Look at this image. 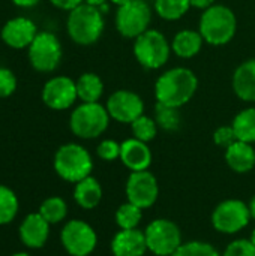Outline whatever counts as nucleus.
Wrapping results in <instances>:
<instances>
[{"instance_id":"nucleus-43","label":"nucleus","mask_w":255,"mask_h":256,"mask_svg":"<svg viewBox=\"0 0 255 256\" xmlns=\"http://www.w3.org/2000/svg\"><path fill=\"white\" fill-rule=\"evenodd\" d=\"M249 240L252 242V244H254V246H255V230H254V231H252V232H251V237H249Z\"/></svg>"},{"instance_id":"nucleus-3","label":"nucleus","mask_w":255,"mask_h":256,"mask_svg":"<svg viewBox=\"0 0 255 256\" xmlns=\"http://www.w3.org/2000/svg\"><path fill=\"white\" fill-rule=\"evenodd\" d=\"M92 170V156L83 146L68 142L57 148L54 154V171L65 182L75 184L89 177Z\"/></svg>"},{"instance_id":"nucleus-17","label":"nucleus","mask_w":255,"mask_h":256,"mask_svg":"<svg viewBox=\"0 0 255 256\" xmlns=\"http://www.w3.org/2000/svg\"><path fill=\"white\" fill-rule=\"evenodd\" d=\"M119 159L128 170H131V172L146 171L152 164V152L147 142H143L137 138H129L120 144Z\"/></svg>"},{"instance_id":"nucleus-30","label":"nucleus","mask_w":255,"mask_h":256,"mask_svg":"<svg viewBox=\"0 0 255 256\" xmlns=\"http://www.w3.org/2000/svg\"><path fill=\"white\" fill-rule=\"evenodd\" d=\"M131 129H132L134 138H137L143 142L152 141L158 134V124H156L155 118H150L144 114L131 123Z\"/></svg>"},{"instance_id":"nucleus-36","label":"nucleus","mask_w":255,"mask_h":256,"mask_svg":"<svg viewBox=\"0 0 255 256\" xmlns=\"http://www.w3.org/2000/svg\"><path fill=\"white\" fill-rule=\"evenodd\" d=\"M50 3L53 6H56L57 9L71 12L72 9H75L77 6H80L81 3H84V0H50Z\"/></svg>"},{"instance_id":"nucleus-31","label":"nucleus","mask_w":255,"mask_h":256,"mask_svg":"<svg viewBox=\"0 0 255 256\" xmlns=\"http://www.w3.org/2000/svg\"><path fill=\"white\" fill-rule=\"evenodd\" d=\"M171 256H222L210 243L206 242H188L182 243V246Z\"/></svg>"},{"instance_id":"nucleus-1","label":"nucleus","mask_w":255,"mask_h":256,"mask_svg":"<svg viewBox=\"0 0 255 256\" xmlns=\"http://www.w3.org/2000/svg\"><path fill=\"white\" fill-rule=\"evenodd\" d=\"M198 87V80L191 69L174 68L164 72L155 82L156 102L173 108L188 104Z\"/></svg>"},{"instance_id":"nucleus-37","label":"nucleus","mask_w":255,"mask_h":256,"mask_svg":"<svg viewBox=\"0 0 255 256\" xmlns=\"http://www.w3.org/2000/svg\"><path fill=\"white\" fill-rule=\"evenodd\" d=\"M215 4V0H191V6L197 8V9H209L210 6Z\"/></svg>"},{"instance_id":"nucleus-16","label":"nucleus","mask_w":255,"mask_h":256,"mask_svg":"<svg viewBox=\"0 0 255 256\" xmlns=\"http://www.w3.org/2000/svg\"><path fill=\"white\" fill-rule=\"evenodd\" d=\"M50 224L39 214L30 213L27 214L18 228V236L21 243L27 249H41L45 246L50 237Z\"/></svg>"},{"instance_id":"nucleus-11","label":"nucleus","mask_w":255,"mask_h":256,"mask_svg":"<svg viewBox=\"0 0 255 256\" xmlns=\"http://www.w3.org/2000/svg\"><path fill=\"white\" fill-rule=\"evenodd\" d=\"M60 242L71 256H89L98 244V236L87 222L72 219L62 228Z\"/></svg>"},{"instance_id":"nucleus-32","label":"nucleus","mask_w":255,"mask_h":256,"mask_svg":"<svg viewBox=\"0 0 255 256\" xmlns=\"http://www.w3.org/2000/svg\"><path fill=\"white\" fill-rule=\"evenodd\" d=\"M18 81L15 74L8 68H0V99L12 96L17 90Z\"/></svg>"},{"instance_id":"nucleus-13","label":"nucleus","mask_w":255,"mask_h":256,"mask_svg":"<svg viewBox=\"0 0 255 256\" xmlns=\"http://www.w3.org/2000/svg\"><path fill=\"white\" fill-rule=\"evenodd\" d=\"M78 99L77 84L69 76L59 75L48 80L42 88V100L44 104L54 111H65L74 105Z\"/></svg>"},{"instance_id":"nucleus-38","label":"nucleus","mask_w":255,"mask_h":256,"mask_svg":"<svg viewBox=\"0 0 255 256\" xmlns=\"http://www.w3.org/2000/svg\"><path fill=\"white\" fill-rule=\"evenodd\" d=\"M41 0H12V3L18 8H33L39 3Z\"/></svg>"},{"instance_id":"nucleus-42","label":"nucleus","mask_w":255,"mask_h":256,"mask_svg":"<svg viewBox=\"0 0 255 256\" xmlns=\"http://www.w3.org/2000/svg\"><path fill=\"white\" fill-rule=\"evenodd\" d=\"M11 256H32L30 254H27V252H17V254H14V255Z\"/></svg>"},{"instance_id":"nucleus-35","label":"nucleus","mask_w":255,"mask_h":256,"mask_svg":"<svg viewBox=\"0 0 255 256\" xmlns=\"http://www.w3.org/2000/svg\"><path fill=\"white\" fill-rule=\"evenodd\" d=\"M237 141V136L234 134V129L233 126H221L218 128L215 132H213V142L218 146V147H230L233 142Z\"/></svg>"},{"instance_id":"nucleus-6","label":"nucleus","mask_w":255,"mask_h":256,"mask_svg":"<svg viewBox=\"0 0 255 256\" xmlns=\"http://www.w3.org/2000/svg\"><path fill=\"white\" fill-rule=\"evenodd\" d=\"M134 56L143 68L159 69L170 57V44L161 32L149 28L135 38Z\"/></svg>"},{"instance_id":"nucleus-10","label":"nucleus","mask_w":255,"mask_h":256,"mask_svg":"<svg viewBox=\"0 0 255 256\" xmlns=\"http://www.w3.org/2000/svg\"><path fill=\"white\" fill-rule=\"evenodd\" d=\"M249 220V207L240 200H225L212 213V225L221 234H237L248 226Z\"/></svg>"},{"instance_id":"nucleus-12","label":"nucleus","mask_w":255,"mask_h":256,"mask_svg":"<svg viewBox=\"0 0 255 256\" xmlns=\"http://www.w3.org/2000/svg\"><path fill=\"white\" fill-rule=\"evenodd\" d=\"M159 196V186L156 177L149 171L131 172L126 180V198L141 210L150 208Z\"/></svg>"},{"instance_id":"nucleus-20","label":"nucleus","mask_w":255,"mask_h":256,"mask_svg":"<svg viewBox=\"0 0 255 256\" xmlns=\"http://www.w3.org/2000/svg\"><path fill=\"white\" fill-rule=\"evenodd\" d=\"M233 88L239 99L255 102V58L243 62L234 70Z\"/></svg>"},{"instance_id":"nucleus-15","label":"nucleus","mask_w":255,"mask_h":256,"mask_svg":"<svg viewBox=\"0 0 255 256\" xmlns=\"http://www.w3.org/2000/svg\"><path fill=\"white\" fill-rule=\"evenodd\" d=\"M36 24L27 16H15L5 22L0 30V39L12 50L29 48L38 34Z\"/></svg>"},{"instance_id":"nucleus-2","label":"nucleus","mask_w":255,"mask_h":256,"mask_svg":"<svg viewBox=\"0 0 255 256\" xmlns=\"http://www.w3.org/2000/svg\"><path fill=\"white\" fill-rule=\"evenodd\" d=\"M104 14L99 8L81 3L68 15L66 30L69 38L78 45L95 44L104 32Z\"/></svg>"},{"instance_id":"nucleus-4","label":"nucleus","mask_w":255,"mask_h":256,"mask_svg":"<svg viewBox=\"0 0 255 256\" xmlns=\"http://www.w3.org/2000/svg\"><path fill=\"white\" fill-rule=\"evenodd\" d=\"M237 20L234 12L224 4L206 9L200 20V34L210 45H225L236 33Z\"/></svg>"},{"instance_id":"nucleus-5","label":"nucleus","mask_w":255,"mask_h":256,"mask_svg":"<svg viewBox=\"0 0 255 256\" xmlns=\"http://www.w3.org/2000/svg\"><path fill=\"white\" fill-rule=\"evenodd\" d=\"M110 118L107 108L99 102H83L72 111L69 128L75 136L81 140H93L107 130Z\"/></svg>"},{"instance_id":"nucleus-26","label":"nucleus","mask_w":255,"mask_h":256,"mask_svg":"<svg viewBox=\"0 0 255 256\" xmlns=\"http://www.w3.org/2000/svg\"><path fill=\"white\" fill-rule=\"evenodd\" d=\"M20 210V201L17 194L5 186L0 184V225H8L11 224Z\"/></svg>"},{"instance_id":"nucleus-9","label":"nucleus","mask_w":255,"mask_h":256,"mask_svg":"<svg viewBox=\"0 0 255 256\" xmlns=\"http://www.w3.org/2000/svg\"><path fill=\"white\" fill-rule=\"evenodd\" d=\"M152 12L144 0H131L129 3L119 6L116 12V28L128 39H135L149 30Z\"/></svg>"},{"instance_id":"nucleus-7","label":"nucleus","mask_w":255,"mask_h":256,"mask_svg":"<svg viewBox=\"0 0 255 256\" xmlns=\"http://www.w3.org/2000/svg\"><path fill=\"white\" fill-rule=\"evenodd\" d=\"M27 56L35 70L42 74L53 72L62 60V44L54 33L39 32L27 48Z\"/></svg>"},{"instance_id":"nucleus-25","label":"nucleus","mask_w":255,"mask_h":256,"mask_svg":"<svg viewBox=\"0 0 255 256\" xmlns=\"http://www.w3.org/2000/svg\"><path fill=\"white\" fill-rule=\"evenodd\" d=\"M38 213L50 224V225H57L63 222L68 216V204L63 198L60 196H50L42 201L39 206Z\"/></svg>"},{"instance_id":"nucleus-18","label":"nucleus","mask_w":255,"mask_h":256,"mask_svg":"<svg viewBox=\"0 0 255 256\" xmlns=\"http://www.w3.org/2000/svg\"><path fill=\"white\" fill-rule=\"evenodd\" d=\"M147 250L144 231L120 230L111 240V252L114 256H144Z\"/></svg>"},{"instance_id":"nucleus-28","label":"nucleus","mask_w":255,"mask_h":256,"mask_svg":"<svg viewBox=\"0 0 255 256\" xmlns=\"http://www.w3.org/2000/svg\"><path fill=\"white\" fill-rule=\"evenodd\" d=\"M141 219H143V210L129 201L122 204L116 212V224L120 230L138 228Z\"/></svg>"},{"instance_id":"nucleus-21","label":"nucleus","mask_w":255,"mask_h":256,"mask_svg":"<svg viewBox=\"0 0 255 256\" xmlns=\"http://www.w3.org/2000/svg\"><path fill=\"white\" fill-rule=\"evenodd\" d=\"M74 200L75 202L84 208V210H93L99 206L101 200H102V188L101 183L89 176L84 180L75 183L74 188Z\"/></svg>"},{"instance_id":"nucleus-19","label":"nucleus","mask_w":255,"mask_h":256,"mask_svg":"<svg viewBox=\"0 0 255 256\" xmlns=\"http://www.w3.org/2000/svg\"><path fill=\"white\" fill-rule=\"evenodd\" d=\"M225 162L237 174H246L255 166V148L252 144L236 141L225 148Z\"/></svg>"},{"instance_id":"nucleus-40","label":"nucleus","mask_w":255,"mask_h":256,"mask_svg":"<svg viewBox=\"0 0 255 256\" xmlns=\"http://www.w3.org/2000/svg\"><path fill=\"white\" fill-rule=\"evenodd\" d=\"M249 207V213H251V219H255V196H252V200L248 204Z\"/></svg>"},{"instance_id":"nucleus-39","label":"nucleus","mask_w":255,"mask_h":256,"mask_svg":"<svg viewBox=\"0 0 255 256\" xmlns=\"http://www.w3.org/2000/svg\"><path fill=\"white\" fill-rule=\"evenodd\" d=\"M84 3H87V4H92V6H96V8H99V6H102L104 3H107V0H84Z\"/></svg>"},{"instance_id":"nucleus-14","label":"nucleus","mask_w":255,"mask_h":256,"mask_svg":"<svg viewBox=\"0 0 255 256\" xmlns=\"http://www.w3.org/2000/svg\"><path fill=\"white\" fill-rule=\"evenodd\" d=\"M107 111L110 117L119 123H132L143 116L144 104L141 98L129 90H117L107 100Z\"/></svg>"},{"instance_id":"nucleus-29","label":"nucleus","mask_w":255,"mask_h":256,"mask_svg":"<svg viewBox=\"0 0 255 256\" xmlns=\"http://www.w3.org/2000/svg\"><path fill=\"white\" fill-rule=\"evenodd\" d=\"M155 122L156 124L168 132H174L180 126V114L179 108H173L168 105H162L156 102L155 105Z\"/></svg>"},{"instance_id":"nucleus-8","label":"nucleus","mask_w":255,"mask_h":256,"mask_svg":"<svg viewBox=\"0 0 255 256\" xmlns=\"http://www.w3.org/2000/svg\"><path fill=\"white\" fill-rule=\"evenodd\" d=\"M144 234L147 250L156 256H171L182 246L180 228L168 219L152 220Z\"/></svg>"},{"instance_id":"nucleus-24","label":"nucleus","mask_w":255,"mask_h":256,"mask_svg":"<svg viewBox=\"0 0 255 256\" xmlns=\"http://www.w3.org/2000/svg\"><path fill=\"white\" fill-rule=\"evenodd\" d=\"M233 129L239 141L255 142V108H246L240 111L233 120Z\"/></svg>"},{"instance_id":"nucleus-23","label":"nucleus","mask_w":255,"mask_h":256,"mask_svg":"<svg viewBox=\"0 0 255 256\" xmlns=\"http://www.w3.org/2000/svg\"><path fill=\"white\" fill-rule=\"evenodd\" d=\"M77 94L81 102H98L104 93L102 80L92 72L83 74L77 81Z\"/></svg>"},{"instance_id":"nucleus-34","label":"nucleus","mask_w":255,"mask_h":256,"mask_svg":"<svg viewBox=\"0 0 255 256\" xmlns=\"http://www.w3.org/2000/svg\"><path fill=\"white\" fill-rule=\"evenodd\" d=\"M96 154L99 159L111 162L120 158V144L114 140H104L96 147Z\"/></svg>"},{"instance_id":"nucleus-41","label":"nucleus","mask_w":255,"mask_h":256,"mask_svg":"<svg viewBox=\"0 0 255 256\" xmlns=\"http://www.w3.org/2000/svg\"><path fill=\"white\" fill-rule=\"evenodd\" d=\"M114 4H117V6H123V4H126V3H129L131 0H111Z\"/></svg>"},{"instance_id":"nucleus-27","label":"nucleus","mask_w":255,"mask_h":256,"mask_svg":"<svg viewBox=\"0 0 255 256\" xmlns=\"http://www.w3.org/2000/svg\"><path fill=\"white\" fill-rule=\"evenodd\" d=\"M191 8V0H155V10L164 20L182 18Z\"/></svg>"},{"instance_id":"nucleus-22","label":"nucleus","mask_w":255,"mask_h":256,"mask_svg":"<svg viewBox=\"0 0 255 256\" xmlns=\"http://www.w3.org/2000/svg\"><path fill=\"white\" fill-rule=\"evenodd\" d=\"M203 36L200 32L194 30H182L179 32L173 42H171V50L182 58H191L197 56L203 46Z\"/></svg>"},{"instance_id":"nucleus-33","label":"nucleus","mask_w":255,"mask_h":256,"mask_svg":"<svg viewBox=\"0 0 255 256\" xmlns=\"http://www.w3.org/2000/svg\"><path fill=\"white\" fill-rule=\"evenodd\" d=\"M222 256H255V246L251 240L239 238L225 248Z\"/></svg>"}]
</instances>
